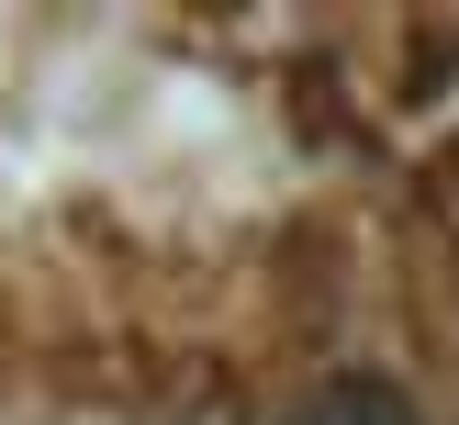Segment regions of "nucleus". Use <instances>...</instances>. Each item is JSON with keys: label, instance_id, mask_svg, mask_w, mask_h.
Masks as SVG:
<instances>
[{"label": "nucleus", "instance_id": "obj_1", "mask_svg": "<svg viewBox=\"0 0 459 425\" xmlns=\"http://www.w3.org/2000/svg\"><path fill=\"white\" fill-rule=\"evenodd\" d=\"M303 425H426V414L403 403V380H370V370H359V380H325V392L303 403Z\"/></svg>", "mask_w": 459, "mask_h": 425}]
</instances>
